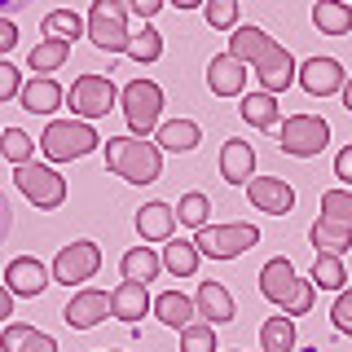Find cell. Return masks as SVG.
I'll return each instance as SVG.
<instances>
[{"mask_svg": "<svg viewBox=\"0 0 352 352\" xmlns=\"http://www.w3.org/2000/svg\"><path fill=\"white\" fill-rule=\"evenodd\" d=\"M229 53H234L238 62H251L264 84V93H286L295 80H300V71H295V58L282 49L273 36H264L260 27H234V36H229Z\"/></svg>", "mask_w": 352, "mask_h": 352, "instance_id": "cell-1", "label": "cell"}, {"mask_svg": "<svg viewBox=\"0 0 352 352\" xmlns=\"http://www.w3.org/2000/svg\"><path fill=\"white\" fill-rule=\"evenodd\" d=\"M260 291H264V300L282 304L286 317H304L308 308L317 304V282H304L286 256L269 260V264L260 269Z\"/></svg>", "mask_w": 352, "mask_h": 352, "instance_id": "cell-2", "label": "cell"}, {"mask_svg": "<svg viewBox=\"0 0 352 352\" xmlns=\"http://www.w3.org/2000/svg\"><path fill=\"white\" fill-rule=\"evenodd\" d=\"M106 168L132 185H150L163 172V154L146 137H110L106 141Z\"/></svg>", "mask_w": 352, "mask_h": 352, "instance_id": "cell-3", "label": "cell"}, {"mask_svg": "<svg viewBox=\"0 0 352 352\" xmlns=\"http://www.w3.org/2000/svg\"><path fill=\"white\" fill-rule=\"evenodd\" d=\"M97 132L84 124V119H53L40 137V150L49 154L53 163H71V159H84V154L97 150Z\"/></svg>", "mask_w": 352, "mask_h": 352, "instance_id": "cell-4", "label": "cell"}, {"mask_svg": "<svg viewBox=\"0 0 352 352\" xmlns=\"http://www.w3.org/2000/svg\"><path fill=\"white\" fill-rule=\"evenodd\" d=\"M88 36L102 53H128V9L124 0H93V9H88Z\"/></svg>", "mask_w": 352, "mask_h": 352, "instance_id": "cell-5", "label": "cell"}, {"mask_svg": "<svg viewBox=\"0 0 352 352\" xmlns=\"http://www.w3.org/2000/svg\"><path fill=\"white\" fill-rule=\"evenodd\" d=\"M119 102H124V119L132 128V137H146V132L159 124V110H163V88L154 80H132L124 84V93H119Z\"/></svg>", "mask_w": 352, "mask_h": 352, "instance_id": "cell-6", "label": "cell"}, {"mask_svg": "<svg viewBox=\"0 0 352 352\" xmlns=\"http://www.w3.org/2000/svg\"><path fill=\"white\" fill-rule=\"evenodd\" d=\"M326 141H330V124L322 115H291V119H282L278 146L286 154H295V159H313V154H322Z\"/></svg>", "mask_w": 352, "mask_h": 352, "instance_id": "cell-7", "label": "cell"}, {"mask_svg": "<svg viewBox=\"0 0 352 352\" xmlns=\"http://www.w3.org/2000/svg\"><path fill=\"white\" fill-rule=\"evenodd\" d=\"M256 242H260L256 225H207V229H198L194 247L203 251V256H212V260H234L242 251H251Z\"/></svg>", "mask_w": 352, "mask_h": 352, "instance_id": "cell-8", "label": "cell"}, {"mask_svg": "<svg viewBox=\"0 0 352 352\" xmlns=\"http://www.w3.org/2000/svg\"><path fill=\"white\" fill-rule=\"evenodd\" d=\"M14 181H18V190L27 194L40 212H53V207L66 203V181L53 168H44V163H22V168L14 172Z\"/></svg>", "mask_w": 352, "mask_h": 352, "instance_id": "cell-9", "label": "cell"}, {"mask_svg": "<svg viewBox=\"0 0 352 352\" xmlns=\"http://www.w3.org/2000/svg\"><path fill=\"white\" fill-rule=\"evenodd\" d=\"M97 269H102V247H97V242H88V238L62 247L58 260H53V278L66 282V286H71V282H88Z\"/></svg>", "mask_w": 352, "mask_h": 352, "instance_id": "cell-10", "label": "cell"}, {"mask_svg": "<svg viewBox=\"0 0 352 352\" xmlns=\"http://www.w3.org/2000/svg\"><path fill=\"white\" fill-rule=\"evenodd\" d=\"M115 84H110V75H80V80L71 84V110L84 119H102L110 106H115Z\"/></svg>", "mask_w": 352, "mask_h": 352, "instance_id": "cell-11", "label": "cell"}, {"mask_svg": "<svg viewBox=\"0 0 352 352\" xmlns=\"http://www.w3.org/2000/svg\"><path fill=\"white\" fill-rule=\"evenodd\" d=\"M247 198L269 216H286L295 207V190L282 181V176H251L247 181Z\"/></svg>", "mask_w": 352, "mask_h": 352, "instance_id": "cell-12", "label": "cell"}, {"mask_svg": "<svg viewBox=\"0 0 352 352\" xmlns=\"http://www.w3.org/2000/svg\"><path fill=\"white\" fill-rule=\"evenodd\" d=\"M5 282H9V291H14V295H27V300H36L44 286H49V269H44L36 256H18V260H9Z\"/></svg>", "mask_w": 352, "mask_h": 352, "instance_id": "cell-13", "label": "cell"}, {"mask_svg": "<svg viewBox=\"0 0 352 352\" xmlns=\"http://www.w3.org/2000/svg\"><path fill=\"white\" fill-rule=\"evenodd\" d=\"M300 84H304V93L326 97V93H339L348 80H344V66H339L335 58H313V62L300 66Z\"/></svg>", "mask_w": 352, "mask_h": 352, "instance_id": "cell-14", "label": "cell"}, {"mask_svg": "<svg viewBox=\"0 0 352 352\" xmlns=\"http://www.w3.org/2000/svg\"><path fill=\"white\" fill-rule=\"evenodd\" d=\"M18 102H22V110H31V115H53V110L62 106V84L53 80V75H31V80L22 84Z\"/></svg>", "mask_w": 352, "mask_h": 352, "instance_id": "cell-15", "label": "cell"}, {"mask_svg": "<svg viewBox=\"0 0 352 352\" xmlns=\"http://www.w3.org/2000/svg\"><path fill=\"white\" fill-rule=\"evenodd\" d=\"M207 84H212L216 97H238L242 84H247V62H238L234 53H220L207 66Z\"/></svg>", "mask_w": 352, "mask_h": 352, "instance_id": "cell-16", "label": "cell"}, {"mask_svg": "<svg viewBox=\"0 0 352 352\" xmlns=\"http://www.w3.org/2000/svg\"><path fill=\"white\" fill-rule=\"evenodd\" d=\"M106 313H110V295H102V291H80L71 304L62 308V322L75 326V330H88V326L102 322Z\"/></svg>", "mask_w": 352, "mask_h": 352, "instance_id": "cell-17", "label": "cell"}, {"mask_svg": "<svg viewBox=\"0 0 352 352\" xmlns=\"http://www.w3.org/2000/svg\"><path fill=\"white\" fill-rule=\"evenodd\" d=\"M146 308H150V295H146L141 282H119L115 295H110V313H115L119 322H128V326H137L141 317H146Z\"/></svg>", "mask_w": 352, "mask_h": 352, "instance_id": "cell-18", "label": "cell"}, {"mask_svg": "<svg viewBox=\"0 0 352 352\" xmlns=\"http://www.w3.org/2000/svg\"><path fill=\"white\" fill-rule=\"evenodd\" d=\"M194 308H198L203 317H212V326H220V322H234V317H238L234 295L225 291V282H203V286H198V300H194Z\"/></svg>", "mask_w": 352, "mask_h": 352, "instance_id": "cell-19", "label": "cell"}, {"mask_svg": "<svg viewBox=\"0 0 352 352\" xmlns=\"http://www.w3.org/2000/svg\"><path fill=\"white\" fill-rule=\"evenodd\" d=\"M0 352H58V339L44 335L36 326H5V335H0Z\"/></svg>", "mask_w": 352, "mask_h": 352, "instance_id": "cell-20", "label": "cell"}, {"mask_svg": "<svg viewBox=\"0 0 352 352\" xmlns=\"http://www.w3.org/2000/svg\"><path fill=\"white\" fill-rule=\"evenodd\" d=\"M172 229H176V207H168V203H146V207L137 212V234H141V238L168 242Z\"/></svg>", "mask_w": 352, "mask_h": 352, "instance_id": "cell-21", "label": "cell"}, {"mask_svg": "<svg viewBox=\"0 0 352 352\" xmlns=\"http://www.w3.org/2000/svg\"><path fill=\"white\" fill-rule=\"evenodd\" d=\"M251 168H256V150L247 141H225V150H220V176L229 185H247Z\"/></svg>", "mask_w": 352, "mask_h": 352, "instance_id": "cell-22", "label": "cell"}, {"mask_svg": "<svg viewBox=\"0 0 352 352\" xmlns=\"http://www.w3.org/2000/svg\"><path fill=\"white\" fill-rule=\"evenodd\" d=\"M313 22L322 36H348L352 31V5L348 0H317L313 5Z\"/></svg>", "mask_w": 352, "mask_h": 352, "instance_id": "cell-23", "label": "cell"}, {"mask_svg": "<svg viewBox=\"0 0 352 352\" xmlns=\"http://www.w3.org/2000/svg\"><path fill=\"white\" fill-rule=\"evenodd\" d=\"M119 269H124V282H141V286H146V282H154V278H159L163 260L154 256L150 247H132L128 256L119 260Z\"/></svg>", "mask_w": 352, "mask_h": 352, "instance_id": "cell-24", "label": "cell"}, {"mask_svg": "<svg viewBox=\"0 0 352 352\" xmlns=\"http://www.w3.org/2000/svg\"><path fill=\"white\" fill-rule=\"evenodd\" d=\"M238 110H242V119H247L251 128H273V124H278V115H282V106H278V97H273V93H247Z\"/></svg>", "mask_w": 352, "mask_h": 352, "instance_id": "cell-25", "label": "cell"}, {"mask_svg": "<svg viewBox=\"0 0 352 352\" xmlns=\"http://www.w3.org/2000/svg\"><path fill=\"white\" fill-rule=\"evenodd\" d=\"M198 141H203V132H198L194 119H172V124H163V128H159V146H163V150H172V154L194 150Z\"/></svg>", "mask_w": 352, "mask_h": 352, "instance_id": "cell-26", "label": "cell"}, {"mask_svg": "<svg viewBox=\"0 0 352 352\" xmlns=\"http://www.w3.org/2000/svg\"><path fill=\"white\" fill-rule=\"evenodd\" d=\"M198 256H203V251H198L194 242H185V238H168V247H163V269L176 273V278H190V273L198 269Z\"/></svg>", "mask_w": 352, "mask_h": 352, "instance_id": "cell-27", "label": "cell"}, {"mask_svg": "<svg viewBox=\"0 0 352 352\" xmlns=\"http://www.w3.org/2000/svg\"><path fill=\"white\" fill-rule=\"evenodd\" d=\"M66 58H71V40H44V44H36L31 49V58H27V66L36 75H49V71H58V66H66Z\"/></svg>", "mask_w": 352, "mask_h": 352, "instance_id": "cell-28", "label": "cell"}, {"mask_svg": "<svg viewBox=\"0 0 352 352\" xmlns=\"http://www.w3.org/2000/svg\"><path fill=\"white\" fill-rule=\"evenodd\" d=\"M260 348L264 352H295V322L291 317H269V322L260 326Z\"/></svg>", "mask_w": 352, "mask_h": 352, "instance_id": "cell-29", "label": "cell"}, {"mask_svg": "<svg viewBox=\"0 0 352 352\" xmlns=\"http://www.w3.org/2000/svg\"><path fill=\"white\" fill-rule=\"evenodd\" d=\"M308 238H313V247H322L326 256H344L352 247V229H339V225H326L322 216L313 220V229H308Z\"/></svg>", "mask_w": 352, "mask_h": 352, "instance_id": "cell-30", "label": "cell"}, {"mask_svg": "<svg viewBox=\"0 0 352 352\" xmlns=\"http://www.w3.org/2000/svg\"><path fill=\"white\" fill-rule=\"evenodd\" d=\"M154 313H159V322H168L176 330H185L190 326V317H194V304L185 300L181 291H163L159 300H154Z\"/></svg>", "mask_w": 352, "mask_h": 352, "instance_id": "cell-31", "label": "cell"}, {"mask_svg": "<svg viewBox=\"0 0 352 352\" xmlns=\"http://www.w3.org/2000/svg\"><path fill=\"white\" fill-rule=\"evenodd\" d=\"M322 220L339 229H352V190H326L322 194Z\"/></svg>", "mask_w": 352, "mask_h": 352, "instance_id": "cell-32", "label": "cell"}, {"mask_svg": "<svg viewBox=\"0 0 352 352\" xmlns=\"http://www.w3.org/2000/svg\"><path fill=\"white\" fill-rule=\"evenodd\" d=\"M313 282L322 286V291H344V282H348L344 260H339V256H326V251H317V260H313Z\"/></svg>", "mask_w": 352, "mask_h": 352, "instance_id": "cell-33", "label": "cell"}, {"mask_svg": "<svg viewBox=\"0 0 352 352\" xmlns=\"http://www.w3.org/2000/svg\"><path fill=\"white\" fill-rule=\"evenodd\" d=\"M31 150H36V141H31L22 128H5V132H0V154H5V159L14 163V168L31 163Z\"/></svg>", "mask_w": 352, "mask_h": 352, "instance_id": "cell-34", "label": "cell"}, {"mask_svg": "<svg viewBox=\"0 0 352 352\" xmlns=\"http://www.w3.org/2000/svg\"><path fill=\"white\" fill-rule=\"evenodd\" d=\"M84 31V18L75 14V9H53L49 18H44V36L53 40H75Z\"/></svg>", "mask_w": 352, "mask_h": 352, "instance_id": "cell-35", "label": "cell"}, {"mask_svg": "<svg viewBox=\"0 0 352 352\" xmlns=\"http://www.w3.org/2000/svg\"><path fill=\"white\" fill-rule=\"evenodd\" d=\"M207 212H212V198L207 194H185L176 203V220L190 225V229H207Z\"/></svg>", "mask_w": 352, "mask_h": 352, "instance_id": "cell-36", "label": "cell"}, {"mask_svg": "<svg viewBox=\"0 0 352 352\" xmlns=\"http://www.w3.org/2000/svg\"><path fill=\"white\" fill-rule=\"evenodd\" d=\"M181 352H216V330L212 322H190L181 330Z\"/></svg>", "mask_w": 352, "mask_h": 352, "instance_id": "cell-37", "label": "cell"}, {"mask_svg": "<svg viewBox=\"0 0 352 352\" xmlns=\"http://www.w3.org/2000/svg\"><path fill=\"white\" fill-rule=\"evenodd\" d=\"M128 53H132L137 62H159V53H163V36H159L154 27H141V36H132Z\"/></svg>", "mask_w": 352, "mask_h": 352, "instance_id": "cell-38", "label": "cell"}, {"mask_svg": "<svg viewBox=\"0 0 352 352\" xmlns=\"http://www.w3.org/2000/svg\"><path fill=\"white\" fill-rule=\"evenodd\" d=\"M207 27L234 31L238 27V0H207Z\"/></svg>", "mask_w": 352, "mask_h": 352, "instance_id": "cell-39", "label": "cell"}, {"mask_svg": "<svg viewBox=\"0 0 352 352\" xmlns=\"http://www.w3.org/2000/svg\"><path fill=\"white\" fill-rule=\"evenodd\" d=\"M18 93H22V75H18V66L0 58V106H5L9 97H18Z\"/></svg>", "mask_w": 352, "mask_h": 352, "instance_id": "cell-40", "label": "cell"}, {"mask_svg": "<svg viewBox=\"0 0 352 352\" xmlns=\"http://www.w3.org/2000/svg\"><path fill=\"white\" fill-rule=\"evenodd\" d=\"M330 317H335V330H339V335H352V291H339Z\"/></svg>", "mask_w": 352, "mask_h": 352, "instance_id": "cell-41", "label": "cell"}, {"mask_svg": "<svg viewBox=\"0 0 352 352\" xmlns=\"http://www.w3.org/2000/svg\"><path fill=\"white\" fill-rule=\"evenodd\" d=\"M335 176H339L344 185H352V146H344V150L335 154Z\"/></svg>", "mask_w": 352, "mask_h": 352, "instance_id": "cell-42", "label": "cell"}, {"mask_svg": "<svg viewBox=\"0 0 352 352\" xmlns=\"http://www.w3.org/2000/svg\"><path fill=\"white\" fill-rule=\"evenodd\" d=\"M14 44H18V27H14L9 18H0V58H5V53L14 49Z\"/></svg>", "mask_w": 352, "mask_h": 352, "instance_id": "cell-43", "label": "cell"}, {"mask_svg": "<svg viewBox=\"0 0 352 352\" xmlns=\"http://www.w3.org/2000/svg\"><path fill=\"white\" fill-rule=\"evenodd\" d=\"M128 5H132V9H137V14H141V18H154V14H159V9H163V5H168V0H128Z\"/></svg>", "mask_w": 352, "mask_h": 352, "instance_id": "cell-44", "label": "cell"}, {"mask_svg": "<svg viewBox=\"0 0 352 352\" xmlns=\"http://www.w3.org/2000/svg\"><path fill=\"white\" fill-rule=\"evenodd\" d=\"M9 225H14V212H9V198L0 194V242L9 238Z\"/></svg>", "mask_w": 352, "mask_h": 352, "instance_id": "cell-45", "label": "cell"}, {"mask_svg": "<svg viewBox=\"0 0 352 352\" xmlns=\"http://www.w3.org/2000/svg\"><path fill=\"white\" fill-rule=\"evenodd\" d=\"M5 317H14V291L0 286V322H5Z\"/></svg>", "mask_w": 352, "mask_h": 352, "instance_id": "cell-46", "label": "cell"}, {"mask_svg": "<svg viewBox=\"0 0 352 352\" xmlns=\"http://www.w3.org/2000/svg\"><path fill=\"white\" fill-rule=\"evenodd\" d=\"M31 0H0V14H22Z\"/></svg>", "mask_w": 352, "mask_h": 352, "instance_id": "cell-47", "label": "cell"}, {"mask_svg": "<svg viewBox=\"0 0 352 352\" xmlns=\"http://www.w3.org/2000/svg\"><path fill=\"white\" fill-rule=\"evenodd\" d=\"M176 9H198V5H207V0H172Z\"/></svg>", "mask_w": 352, "mask_h": 352, "instance_id": "cell-48", "label": "cell"}, {"mask_svg": "<svg viewBox=\"0 0 352 352\" xmlns=\"http://www.w3.org/2000/svg\"><path fill=\"white\" fill-rule=\"evenodd\" d=\"M344 110H348V115H352V80L344 84Z\"/></svg>", "mask_w": 352, "mask_h": 352, "instance_id": "cell-49", "label": "cell"}, {"mask_svg": "<svg viewBox=\"0 0 352 352\" xmlns=\"http://www.w3.org/2000/svg\"><path fill=\"white\" fill-rule=\"evenodd\" d=\"M102 352H106V348H102Z\"/></svg>", "mask_w": 352, "mask_h": 352, "instance_id": "cell-50", "label": "cell"}]
</instances>
